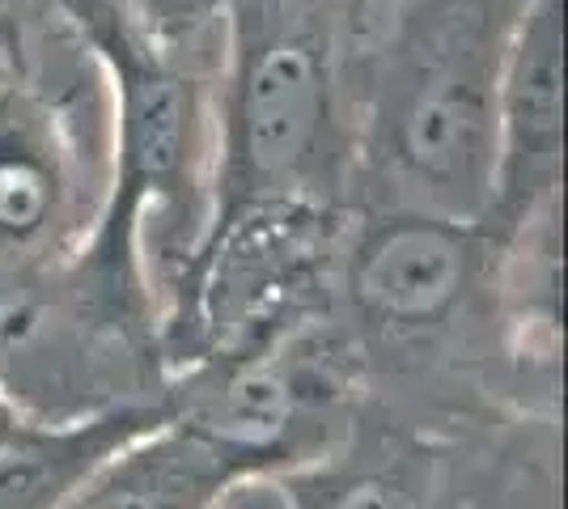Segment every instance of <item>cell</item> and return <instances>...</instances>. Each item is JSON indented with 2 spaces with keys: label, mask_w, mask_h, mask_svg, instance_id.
Segmentation results:
<instances>
[{
  "label": "cell",
  "mask_w": 568,
  "mask_h": 509,
  "mask_svg": "<svg viewBox=\"0 0 568 509\" xmlns=\"http://www.w3.org/2000/svg\"><path fill=\"white\" fill-rule=\"evenodd\" d=\"M216 85V221L332 183L353 136L335 0H225Z\"/></svg>",
  "instance_id": "cell-1"
},
{
  "label": "cell",
  "mask_w": 568,
  "mask_h": 509,
  "mask_svg": "<svg viewBox=\"0 0 568 509\" xmlns=\"http://www.w3.org/2000/svg\"><path fill=\"white\" fill-rule=\"evenodd\" d=\"M565 0H526L497 77L488 217L518 230L556 204L565 157Z\"/></svg>",
  "instance_id": "cell-2"
},
{
  "label": "cell",
  "mask_w": 568,
  "mask_h": 509,
  "mask_svg": "<svg viewBox=\"0 0 568 509\" xmlns=\"http://www.w3.org/2000/svg\"><path fill=\"white\" fill-rule=\"evenodd\" d=\"M475 221H454L425 208H390L353 251L356 311L395 332L442 323L471 285Z\"/></svg>",
  "instance_id": "cell-3"
},
{
  "label": "cell",
  "mask_w": 568,
  "mask_h": 509,
  "mask_svg": "<svg viewBox=\"0 0 568 509\" xmlns=\"http://www.w3.org/2000/svg\"><path fill=\"white\" fill-rule=\"evenodd\" d=\"M267 459L204 420L153 425L119 446L55 509H204L221 488Z\"/></svg>",
  "instance_id": "cell-4"
},
{
  "label": "cell",
  "mask_w": 568,
  "mask_h": 509,
  "mask_svg": "<svg viewBox=\"0 0 568 509\" xmlns=\"http://www.w3.org/2000/svg\"><path fill=\"white\" fill-rule=\"evenodd\" d=\"M153 413H115L55 434H26L0 446V509H55L102 459L149 434Z\"/></svg>",
  "instance_id": "cell-5"
},
{
  "label": "cell",
  "mask_w": 568,
  "mask_h": 509,
  "mask_svg": "<svg viewBox=\"0 0 568 509\" xmlns=\"http://www.w3.org/2000/svg\"><path fill=\"white\" fill-rule=\"evenodd\" d=\"M297 509H420V501L390 471H339L302 488Z\"/></svg>",
  "instance_id": "cell-6"
}]
</instances>
